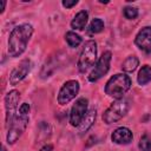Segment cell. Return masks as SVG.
Segmentation results:
<instances>
[{
  "mask_svg": "<svg viewBox=\"0 0 151 151\" xmlns=\"http://www.w3.org/2000/svg\"><path fill=\"white\" fill-rule=\"evenodd\" d=\"M33 34V26L31 24H21L14 27L8 38V54L13 58L21 55Z\"/></svg>",
  "mask_w": 151,
  "mask_h": 151,
  "instance_id": "obj_1",
  "label": "cell"
},
{
  "mask_svg": "<svg viewBox=\"0 0 151 151\" xmlns=\"http://www.w3.org/2000/svg\"><path fill=\"white\" fill-rule=\"evenodd\" d=\"M29 120V104L24 103L19 107V111L17 112L11 126L8 127V133H7V143L8 144H14L21 134L25 132L27 124Z\"/></svg>",
  "mask_w": 151,
  "mask_h": 151,
  "instance_id": "obj_2",
  "label": "cell"
},
{
  "mask_svg": "<svg viewBox=\"0 0 151 151\" xmlns=\"http://www.w3.org/2000/svg\"><path fill=\"white\" fill-rule=\"evenodd\" d=\"M131 85L132 83L129 76L124 73H118L107 80L105 85V92L110 97L116 98L118 100V99H122L123 96L130 90Z\"/></svg>",
  "mask_w": 151,
  "mask_h": 151,
  "instance_id": "obj_3",
  "label": "cell"
},
{
  "mask_svg": "<svg viewBox=\"0 0 151 151\" xmlns=\"http://www.w3.org/2000/svg\"><path fill=\"white\" fill-rule=\"evenodd\" d=\"M130 103L126 99H118L111 104V106L103 113V120L105 124H112L122 119L129 111Z\"/></svg>",
  "mask_w": 151,
  "mask_h": 151,
  "instance_id": "obj_4",
  "label": "cell"
},
{
  "mask_svg": "<svg viewBox=\"0 0 151 151\" xmlns=\"http://www.w3.org/2000/svg\"><path fill=\"white\" fill-rule=\"evenodd\" d=\"M97 59V44L93 40H88L85 42L81 53L78 60V68L81 73L86 72L90 67H92Z\"/></svg>",
  "mask_w": 151,
  "mask_h": 151,
  "instance_id": "obj_5",
  "label": "cell"
},
{
  "mask_svg": "<svg viewBox=\"0 0 151 151\" xmlns=\"http://www.w3.org/2000/svg\"><path fill=\"white\" fill-rule=\"evenodd\" d=\"M111 59H112L111 52L110 51L104 52L99 58V60L97 61V64L94 65V68L92 70V72L88 74V81L94 83V81H98L100 78H103L110 70Z\"/></svg>",
  "mask_w": 151,
  "mask_h": 151,
  "instance_id": "obj_6",
  "label": "cell"
},
{
  "mask_svg": "<svg viewBox=\"0 0 151 151\" xmlns=\"http://www.w3.org/2000/svg\"><path fill=\"white\" fill-rule=\"evenodd\" d=\"M20 100V93L17 90L9 91L6 97H5V110H6V126L9 127L15 114H17V109L18 104Z\"/></svg>",
  "mask_w": 151,
  "mask_h": 151,
  "instance_id": "obj_7",
  "label": "cell"
},
{
  "mask_svg": "<svg viewBox=\"0 0 151 151\" xmlns=\"http://www.w3.org/2000/svg\"><path fill=\"white\" fill-rule=\"evenodd\" d=\"M79 88H80V86H79V83L77 80H68V81H66L61 86V88H60V91L58 93V103L60 105L68 104L72 99L76 98V96L79 92Z\"/></svg>",
  "mask_w": 151,
  "mask_h": 151,
  "instance_id": "obj_8",
  "label": "cell"
},
{
  "mask_svg": "<svg viewBox=\"0 0 151 151\" xmlns=\"http://www.w3.org/2000/svg\"><path fill=\"white\" fill-rule=\"evenodd\" d=\"M87 104H88V101L84 97L77 99V101L72 106L71 113H70V123H71L72 126L78 127L80 125L83 118L87 113Z\"/></svg>",
  "mask_w": 151,
  "mask_h": 151,
  "instance_id": "obj_9",
  "label": "cell"
},
{
  "mask_svg": "<svg viewBox=\"0 0 151 151\" xmlns=\"http://www.w3.org/2000/svg\"><path fill=\"white\" fill-rule=\"evenodd\" d=\"M32 70V61L29 59L22 60L9 74V84L11 85H17L20 83L22 79L26 78V76L31 72Z\"/></svg>",
  "mask_w": 151,
  "mask_h": 151,
  "instance_id": "obj_10",
  "label": "cell"
},
{
  "mask_svg": "<svg viewBox=\"0 0 151 151\" xmlns=\"http://www.w3.org/2000/svg\"><path fill=\"white\" fill-rule=\"evenodd\" d=\"M134 44L140 48L144 53L150 54L151 53V27L145 26L143 27L136 35Z\"/></svg>",
  "mask_w": 151,
  "mask_h": 151,
  "instance_id": "obj_11",
  "label": "cell"
},
{
  "mask_svg": "<svg viewBox=\"0 0 151 151\" xmlns=\"http://www.w3.org/2000/svg\"><path fill=\"white\" fill-rule=\"evenodd\" d=\"M132 138H133V134H132L131 130L127 127H124V126L116 129L111 134L112 142L116 144H119V145H126V144L131 143Z\"/></svg>",
  "mask_w": 151,
  "mask_h": 151,
  "instance_id": "obj_12",
  "label": "cell"
},
{
  "mask_svg": "<svg viewBox=\"0 0 151 151\" xmlns=\"http://www.w3.org/2000/svg\"><path fill=\"white\" fill-rule=\"evenodd\" d=\"M96 116H97V110H96V109L88 110L87 113L85 114V117L83 118L80 125L78 126V132H79V133L86 132V131L93 125V123H94V120H96Z\"/></svg>",
  "mask_w": 151,
  "mask_h": 151,
  "instance_id": "obj_13",
  "label": "cell"
},
{
  "mask_svg": "<svg viewBox=\"0 0 151 151\" xmlns=\"http://www.w3.org/2000/svg\"><path fill=\"white\" fill-rule=\"evenodd\" d=\"M87 19H88V13H87L86 11H80V12H78V13L74 15V18L72 19V21H71L72 28L83 31V29L85 28V26H86Z\"/></svg>",
  "mask_w": 151,
  "mask_h": 151,
  "instance_id": "obj_14",
  "label": "cell"
},
{
  "mask_svg": "<svg viewBox=\"0 0 151 151\" xmlns=\"http://www.w3.org/2000/svg\"><path fill=\"white\" fill-rule=\"evenodd\" d=\"M137 81L139 85H146L149 81H151V66L144 65L138 72Z\"/></svg>",
  "mask_w": 151,
  "mask_h": 151,
  "instance_id": "obj_15",
  "label": "cell"
},
{
  "mask_svg": "<svg viewBox=\"0 0 151 151\" xmlns=\"http://www.w3.org/2000/svg\"><path fill=\"white\" fill-rule=\"evenodd\" d=\"M138 65H139L138 58H137L136 55H130V57H127V58L124 60V63L122 64V68H123L125 72H133V71L137 68Z\"/></svg>",
  "mask_w": 151,
  "mask_h": 151,
  "instance_id": "obj_16",
  "label": "cell"
},
{
  "mask_svg": "<svg viewBox=\"0 0 151 151\" xmlns=\"http://www.w3.org/2000/svg\"><path fill=\"white\" fill-rule=\"evenodd\" d=\"M65 39H66V42L68 44V46H70V47H73V48L78 47V46L81 44V38H80V35H78L77 33L71 32V31L65 34Z\"/></svg>",
  "mask_w": 151,
  "mask_h": 151,
  "instance_id": "obj_17",
  "label": "cell"
},
{
  "mask_svg": "<svg viewBox=\"0 0 151 151\" xmlns=\"http://www.w3.org/2000/svg\"><path fill=\"white\" fill-rule=\"evenodd\" d=\"M104 21L100 19V18H96L91 21L90 26H88V33L91 34H97V33H100L103 29H104Z\"/></svg>",
  "mask_w": 151,
  "mask_h": 151,
  "instance_id": "obj_18",
  "label": "cell"
},
{
  "mask_svg": "<svg viewBox=\"0 0 151 151\" xmlns=\"http://www.w3.org/2000/svg\"><path fill=\"white\" fill-rule=\"evenodd\" d=\"M139 149L142 151H151V139L147 134H144L139 139Z\"/></svg>",
  "mask_w": 151,
  "mask_h": 151,
  "instance_id": "obj_19",
  "label": "cell"
},
{
  "mask_svg": "<svg viewBox=\"0 0 151 151\" xmlns=\"http://www.w3.org/2000/svg\"><path fill=\"white\" fill-rule=\"evenodd\" d=\"M124 17L126 19H136L138 17V9L136 7H131V6H127L124 8Z\"/></svg>",
  "mask_w": 151,
  "mask_h": 151,
  "instance_id": "obj_20",
  "label": "cell"
},
{
  "mask_svg": "<svg viewBox=\"0 0 151 151\" xmlns=\"http://www.w3.org/2000/svg\"><path fill=\"white\" fill-rule=\"evenodd\" d=\"M77 4H78V0H72V1H67V0H65V1H63V6L66 7V8H71V7L76 6Z\"/></svg>",
  "mask_w": 151,
  "mask_h": 151,
  "instance_id": "obj_21",
  "label": "cell"
},
{
  "mask_svg": "<svg viewBox=\"0 0 151 151\" xmlns=\"http://www.w3.org/2000/svg\"><path fill=\"white\" fill-rule=\"evenodd\" d=\"M40 151H53V146H52V145H50V144L44 145V146L40 149Z\"/></svg>",
  "mask_w": 151,
  "mask_h": 151,
  "instance_id": "obj_22",
  "label": "cell"
},
{
  "mask_svg": "<svg viewBox=\"0 0 151 151\" xmlns=\"http://www.w3.org/2000/svg\"><path fill=\"white\" fill-rule=\"evenodd\" d=\"M5 6H6V1H5V0H0V13L4 12Z\"/></svg>",
  "mask_w": 151,
  "mask_h": 151,
  "instance_id": "obj_23",
  "label": "cell"
},
{
  "mask_svg": "<svg viewBox=\"0 0 151 151\" xmlns=\"http://www.w3.org/2000/svg\"><path fill=\"white\" fill-rule=\"evenodd\" d=\"M2 151H6V149H5V146H2Z\"/></svg>",
  "mask_w": 151,
  "mask_h": 151,
  "instance_id": "obj_24",
  "label": "cell"
}]
</instances>
